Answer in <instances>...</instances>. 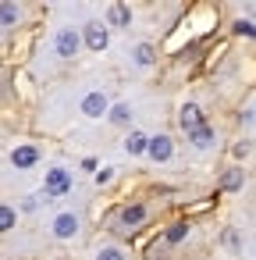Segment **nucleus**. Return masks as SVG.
<instances>
[{
    "label": "nucleus",
    "instance_id": "18",
    "mask_svg": "<svg viewBox=\"0 0 256 260\" xmlns=\"http://www.w3.org/2000/svg\"><path fill=\"white\" fill-rule=\"evenodd\" d=\"M15 221H18V210H15L11 203H4V207H0V228L11 232V228H15Z\"/></svg>",
    "mask_w": 256,
    "mask_h": 260
},
{
    "label": "nucleus",
    "instance_id": "7",
    "mask_svg": "<svg viewBox=\"0 0 256 260\" xmlns=\"http://www.w3.org/2000/svg\"><path fill=\"white\" fill-rule=\"evenodd\" d=\"M178 125L185 128V136H192L196 128H203V125H206L203 107H199V104H181V107H178Z\"/></svg>",
    "mask_w": 256,
    "mask_h": 260
},
{
    "label": "nucleus",
    "instance_id": "13",
    "mask_svg": "<svg viewBox=\"0 0 256 260\" xmlns=\"http://www.w3.org/2000/svg\"><path fill=\"white\" fill-rule=\"evenodd\" d=\"M107 25H118V29L132 25V11H128V4H111V8H107Z\"/></svg>",
    "mask_w": 256,
    "mask_h": 260
},
{
    "label": "nucleus",
    "instance_id": "1",
    "mask_svg": "<svg viewBox=\"0 0 256 260\" xmlns=\"http://www.w3.org/2000/svg\"><path fill=\"white\" fill-rule=\"evenodd\" d=\"M146 221H150L146 203H125V207L111 217V232H118V235H139V232L146 228Z\"/></svg>",
    "mask_w": 256,
    "mask_h": 260
},
{
    "label": "nucleus",
    "instance_id": "26",
    "mask_svg": "<svg viewBox=\"0 0 256 260\" xmlns=\"http://www.w3.org/2000/svg\"><path fill=\"white\" fill-rule=\"evenodd\" d=\"M36 207H40V200H36V196H29V200L22 203V210H36Z\"/></svg>",
    "mask_w": 256,
    "mask_h": 260
},
{
    "label": "nucleus",
    "instance_id": "19",
    "mask_svg": "<svg viewBox=\"0 0 256 260\" xmlns=\"http://www.w3.org/2000/svg\"><path fill=\"white\" fill-rule=\"evenodd\" d=\"M0 25H4V29H15V25H18V8H15V4H4V8H0Z\"/></svg>",
    "mask_w": 256,
    "mask_h": 260
},
{
    "label": "nucleus",
    "instance_id": "22",
    "mask_svg": "<svg viewBox=\"0 0 256 260\" xmlns=\"http://www.w3.org/2000/svg\"><path fill=\"white\" fill-rule=\"evenodd\" d=\"M93 178H96V185H111V182H114V168H111V164H103Z\"/></svg>",
    "mask_w": 256,
    "mask_h": 260
},
{
    "label": "nucleus",
    "instance_id": "5",
    "mask_svg": "<svg viewBox=\"0 0 256 260\" xmlns=\"http://www.w3.org/2000/svg\"><path fill=\"white\" fill-rule=\"evenodd\" d=\"M111 107H114V104H111V100H107V93H100V89L86 93V96H82V104H79V111H82L86 118H93V121H96V118H111Z\"/></svg>",
    "mask_w": 256,
    "mask_h": 260
},
{
    "label": "nucleus",
    "instance_id": "25",
    "mask_svg": "<svg viewBox=\"0 0 256 260\" xmlns=\"http://www.w3.org/2000/svg\"><path fill=\"white\" fill-rule=\"evenodd\" d=\"M82 171H93V175H96V171H100V164H96V157H86V160H82Z\"/></svg>",
    "mask_w": 256,
    "mask_h": 260
},
{
    "label": "nucleus",
    "instance_id": "2",
    "mask_svg": "<svg viewBox=\"0 0 256 260\" xmlns=\"http://www.w3.org/2000/svg\"><path fill=\"white\" fill-rule=\"evenodd\" d=\"M68 192H71V171H68V168H61V164L47 168L43 196H47V200H61V196H68Z\"/></svg>",
    "mask_w": 256,
    "mask_h": 260
},
{
    "label": "nucleus",
    "instance_id": "11",
    "mask_svg": "<svg viewBox=\"0 0 256 260\" xmlns=\"http://www.w3.org/2000/svg\"><path fill=\"white\" fill-rule=\"evenodd\" d=\"M245 185V171L242 168H224V175L217 178V192H238Z\"/></svg>",
    "mask_w": 256,
    "mask_h": 260
},
{
    "label": "nucleus",
    "instance_id": "20",
    "mask_svg": "<svg viewBox=\"0 0 256 260\" xmlns=\"http://www.w3.org/2000/svg\"><path fill=\"white\" fill-rule=\"evenodd\" d=\"M93 260H125V249L121 246H100Z\"/></svg>",
    "mask_w": 256,
    "mask_h": 260
},
{
    "label": "nucleus",
    "instance_id": "23",
    "mask_svg": "<svg viewBox=\"0 0 256 260\" xmlns=\"http://www.w3.org/2000/svg\"><path fill=\"white\" fill-rule=\"evenodd\" d=\"M221 239H224V246H228L231 253H238V249H242V246H238V232H235V228H228V232H224Z\"/></svg>",
    "mask_w": 256,
    "mask_h": 260
},
{
    "label": "nucleus",
    "instance_id": "6",
    "mask_svg": "<svg viewBox=\"0 0 256 260\" xmlns=\"http://www.w3.org/2000/svg\"><path fill=\"white\" fill-rule=\"evenodd\" d=\"M79 228H82L79 214H75V210H64V214H57V217H54V228H50V232H54V239H61V242H64V239H75V235H79Z\"/></svg>",
    "mask_w": 256,
    "mask_h": 260
},
{
    "label": "nucleus",
    "instance_id": "9",
    "mask_svg": "<svg viewBox=\"0 0 256 260\" xmlns=\"http://www.w3.org/2000/svg\"><path fill=\"white\" fill-rule=\"evenodd\" d=\"M11 164H15L18 171H29V168H36V164H40V150H36L32 143H22V146H15V150H11Z\"/></svg>",
    "mask_w": 256,
    "mask_h": 260
},
{
    "label": "nucleus",
    "instance_id": "8",
    "mask_svg": "<svg viewBox=\"0 0 256 260\" xmlns=\"http://www.w3.org/2000/svg\"><path fill=\"white\" fill-rule=\"evenodd\" d=\"M146 157H150V160H157V164L171 160V157H174V139H171V136H164V132H160V136H153V139H150V153H146Z\"/></svg>",
    "mask_w": 256,
    "mask_h": 260
},
{
    "label": "nucleus",
    "instance_id": "17",
    "mask_svg": "<svg viewBox=\"0 0 256 260\" xmlns=\"http://www.w3.org/2000/svg\"><path fill=\"white\" fill-rule=\"evenodd\" d=\"M231 32L235 36H245V40H256V22L252 18H235L231 22Z\"/></svg>",
    "mask_w": 256,
    "mask_h": 260
},
{
    "label": "nucleus",
    "instance_id": "4",
    "mask_svg": "<svg viewBox=\"0 0 256 260\" xmlns=\"http://www.w3.org/2000/svg\"><path fill=\"white\" fill-rule=\"evenodd\" d=\"M82 43L93 50V54H103L107 47H111V32H107V22H86L82 25Z\"/></svg>",
    "mask_w": 256,
    "mask_h": 260
},
{
    "label": "nucleus",
    "instance_id": "10",
    "mask_svg": "<svg viewBox=\"0 0 256 260\" xmlns=\"http://www.w3.org/2000/svg\"><path fill=\"white\" fill-rule=\"evenodd\" d=\"M150 139H153V136H146L142 128H132V132L125 136V153H128V157H142V153H150Z\"/></svg>",
    "mask_w": 256,
    "mask_h": 260
},
{
    "label": "nucleus",
    "instance_id": "24",
    "mask_svg": "<svg viewBox=\"0 0 256 260\" xmlns=\"http://www.w3.org/2000/svg\"><path fill=\"white\" fill-rule=\"evenodd\" d=\"M231 153H235V157H245V153H249V139H245V143H235Z\"/></svg>",
    "mask_w": 256,
    "mask_h": 260
},
{
    "label": "nucleus",
    "instance_id": "21",
    "mask_svg": "<svg viewBox=\"0 0 256 260\" xmlns=\"http://www.w3.org/2000/svg\"><path fill=\"white\" fill-rule=\"evenodd\" d=\"M167 249H171V246H167L164 239H157V242L146 249V260H167Z\"/></svg>",
    "mask_w": 256,
    "mask_h": 260
},
{
    "label": "nucleus",
    "instance_id": "12",
    "mask_svg": "<svg viewBox=\"0 0 256 260\" xmlns=\"http://www.w3.org/2000/svg\"><path fill=\"white\" fill-rule=\"evenodd\" d=\"M189 228H192V221H174V224H167V228H164V242H167V246L185 242V239H189Z\"/></svg>",
    "mask_w": 256,
    "mask_h": 260
},
{
    "label": "nucleus",
    "instance_id": "14",
    "mask_svg": "<svg viewBox=\"0 0 256 260\" xmlns=\"http://www.w3.org/2000/svg\"><path fill=\"white\" fill-rule=\"evenodd\" d=\"M132 61H135L139 68H153V64H157V47H153V43H139V47L132 50Z\"/></svg>",
    "mask_w": 256,
    "mask_h": 260
},
{
    "label": "nucleus",
    "instance_id": "16",
    "mask_svg": "<svg viewBox=\"0 0 256 260\" xmlns=\"http://www.w3.org/2000/svg\"><path fill=\"white\" fill-rule=\"evenodd\" d=\"M111 125H121V128L132 125V107L128 104H114L111 107Z\"/></svg>",
    "mask_w": 256,
    "mask_h": 260
},
{
    "label": "nucleus",
    "instance_id": "15",
    "mask_svg": "<svg viewBox=\"0 0 256 260\" xmlns=\"http://www.w3.org/2000/svg\"><path fill=\"white\" fill-rule=\"evenodd\" d=\"M213 139H217V132H213L210 125H203V128H196V132L189 136V143H192L196 150H210V146H213Z\"/></svg>",
    "mask_w": 256,
    "mask_h": 260
},
{
    "label": "nucleus",
    "instance_id": "3",
    "mask_svg": "<svg viewBox=\"0 0 256 260\" xmlns=\"http://www.w3.org/2000/svg\"><path fill=\"white\" fill-rule=\"evenodd\" d=\"M82 47H86V43H82V32H75V29H57V32H54V54H57L61 61H71Z\"/></svg>",
    "mask_w": 256,
    "mask_h": 260
}]
</instances>
